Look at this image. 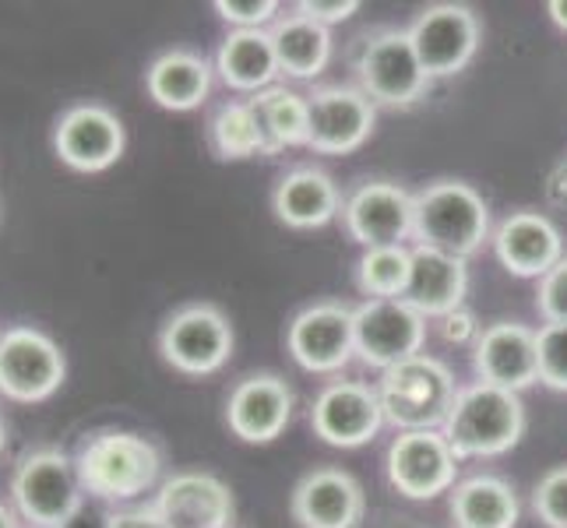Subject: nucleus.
Returning a JSON list of instances; mask_svg holds the SVG:
<instances>
[{
    "instance_id": "f3484780",
    "label": "nucleus",
    "mask_w": 567,
    "mask_h": 528,
    "mask_svg": "<svg viewBox=\"0 0 567 528\" xmlns=\"http://www.w3.org/2000/svg\"><path fill=\"white\" fill-rule=\"evenodd\" d=\"M473 366L480 381L522 395L525 387L539 381L536 331L522 321H497L483 328L473 345Z\"/></svg>"
},
{
    "instance_id": "f704fd0d",
    "label": "nucleus",
    "mask_w": 567,
    "mask_h": 528,
    "mask_svg": "<svg viewBox=\"0 0 567 528\" xmlns=\"http://www.w3.org/2000/svg\"><path fill=\"white\" fill-rule=\"evenodd\" d=\"M360 0H300L297 11L303 18H310V22H318L324 29L339 25V22H349L353 14H360Z\"/></svg>"
},
{
    "instance_id": "4be33fe9",
    "label": "nucleus",
    "mask_w": 567,
    "mask_h": 528,
    "mask_svg": "<svg viewBox=\"0 0 567 528\" xmlns=\"http://www.w3.org/2000/svg\"><path fill=\"white\" fill-rule=\"evenodd\" d=\"M468 292V261L444 253L434 247H413V271H409V286L402 300L430 318H447L462 307Z\"/></svg>"
},
{
    "instance_id": "bb28decb",
    "label": "nucleus",
    "mask_w": 567,
    "mask_h": 528,
    "mask_svg": "<svg viewBox=\"0 0 567 528\" xmlns=\"http://www.w3.org/2000/svg\"><path fill=\"white\" fill-rule=\"evenodd\" d=\"M268 32H271V46H276L279 74L307 82V77H318L328 68L331 29L310 22L300 11H292V14H282Z\"/></svg>"
},
{
    "instance_id": "0eeeda50",
    "label": "nucleus",
    "mask_w": 567,
    "mask_h": 528,
    "mask_svg": "<svg viewBox=\"0 0 567 528\" xmlns=\"http://www.w3.org/2000/svg\"><path fill=\"white\" fill-rule=\"evenodd\" d=\"M233 324L215 303H187L173 310L159 331L163 360L187 377H208L233 356Z\"/></svg>"
},
{
    "instance_id": "9d476101",
    "label": "nucleus",
    "mask_w": 567,
    "mask_h": 528,
    "mask_svg": "<svg viewBox=\"0 0 567 528\" xmlns=\"http://www.w3.org/2000/svg\"><path fill=\"white\" fill-rule=\"evenodd\" d=\"M289 356L307 374H339L357 356V318L353 307L321 300L303 307L286 331Z\"/></svg>"
},
{
    "instance_id": "f257e3e1",
    "label": "nucleus",
    "mask_w": 567,
    "mask_h": 528,
    "mask_svg": "<svg viewBox=\"0 0 567 528\" xmlns=\"http://www.w3.org/2000/svg\"><path fill=\"white\" fill-rule=\"evenodd\" d=\"M82 490L100 504H121L148 494L163 476V452L134 429H95L74 455Z\"/></svg>"
},
{
    "instance_id": "b1692460",
    "label": "nucleus",
    "mask_w": 567,
    "mask_h": 528,
    "mask_svg": "<svg viewBox=\"0 0 567 528\" xmlns=\"http://www.w3.org/2000/svg\"><path fill=\"white\" fill-rule=\"evenodd\" d=\"M145 92L169 113L198 110L212 92V64L194 50H166L145 71Z\"/></svg>"
},
{
    "instance_id": "6ab92c4d",
    "label": "nucleus",
    "mask_w": 567,
    "mask_h": 528,
    "mask_svg": "<svg viewBox=\"0 0 567 528\" xmlns=\"http://www.w3.org/2000/svg\"><path fill=\"white\" fill-rule=\"evenodd\" d=\"M494 253L497 261L518 279H543L564 261V237L554 219L539 211H512L494 229Z\"/></svg>"
},
{
    "instance_id": "ddd939ff",
    "label": "nucleus",
    "mask_w": 567,
    "mask_h": 528,
    "mask_svg": "<svg viewBox=\"0 0 567 528\" xmlns=\"http://www.w3.org/2000/svg\"><path fill=\"white\" fill-rule=\"evenodd\" d=\"M409 39L426 77H452L468 68L480 50V18L465 4H430L409 25Z\"/></svg>"
},
{
    "instance_id": "7c9ffc66",
    "label": "nucleus",
    "mask_w": 567,
    "mask_h": 528,
    "mask_svg": "<svg viewBox=\"0 0 567 528\" xmlns=\"http://www.w3.org/2000/svg\"><path fill=\"white\" fill-rule=\"evenodd\" d=\"M539 384L567 391V324H543L536 331Z\"/></svg>"
},
{
    "instance_id": "20e7f679",
    "label": "nucleus",
    "mask_w": 567,
    "mask_h": 528,
    "mask_svg": "<svg viewBox=\"0 0 567 528\" xmlns=\"http://www.w3.org/2000/svg\"><path fill=\"white\" fill-rule=\"evenodd\" d=\"M378 398L384 408V423L405 429H441L458 398L455 374L437 356H420L391 366L378 381Z\"/></svg>"
},
{
    "instance_id": "1a4fd4ad",
    "label": "nucleus",
    "mask_w": 567,
    "mask_h": 528,
    "mask_svg": "<svg viewBox=\"0 0 567 528\" xmlns=\"http://www.w3.org/2000/svg\"><path fill=\"white\" fill-rule=\"evenodd\" d=\"M388 483L409 500H434L455 490L458 455L441 429H405L388 444Z\"/></svg>"
},
{
    "instance_id": "2eb2a0df",
    "label": "nucleus",
    "mask_w": 567,
    "mask_h": 528,
    "mask_svg": "<svg viewBox=\"0 0 567 528\" xmlns=\"http://www.w3.org/2000/svg\"><path fill=\"white\" fill-rule=\"evenodd\" d=\"M310 106V145L321 155H349L357 152L378 124V106L363 89L324 85L307 95Z\"/></svg>"
},
{
    "instance_id": "f03ea898",
    "label": "nucleus",
    "mask_w": 567,
    "mask_h": 528,
    "mask_svg": "<svg viewBox=\"0 0 567 528\" xmlns=\"http://www.w3.org/2000/svg\"><path fill=\"white\" fill-rule=\"evenodd\" d=\"M441 434L462 458H497L522 441L525 434V405L522 395L497 384L476 381L458 387V398L447 413Z\"/></svg>"
},
{
    "instance_id": "4468645a",
    "label": "nucleus",
    "mask_w": 567,
    "mask_h": 528,
    "mask_svg": "<svg viewBox=\"0 0 567 528\" xmlns=\"http://www.w3.org/2000/svg\"><path fill=\"white\" fill-rule=\"evenodd\" d=\"M413 194L395 180H367L342 205V222L363 250L399 247L413 237Z\"/></svg>"
},
{
    "instance_id": "4c0bfd02",
    "label": "nucleus",
    "mask_w": 567,
    "mask_h": 528,
    "mask_svg": "<svg viewBox=\"0 0 567 528\" xmlns=\"http://www.w3.org/2000/svg\"><path fill=\"white\" fill-rule=\"evenodd\" d=\"M110 518H113V511H103L100 504H82L78 511L64 521V528H110Z\"/></svg>"
},
{
    "instance_id": "37998d69",
    "label": "nucleus",
    "mask_w": 567,
    "mask_h": 528,
    "mask_svg": "<svg viewBox=\"0 0 567 528\" xmlns=\"http://www.w3.org/2000/svg\"><path fill=\"white\" fill-rule=\"evenodd\" d=\"M0 339H4V331H0Z\"/></svg>"
},
{
    "instance_id": "72a5a7b5",
    "label": "nucleus",
    "mask_w": 567,
    "mask_h": 528,
    "mask_svg": "<svg viewBox=\"0 0 567 528\" xmlns=\"http://www.w3.org/2000/svg\"><path fill=\"white\" fill-rule=\"evenodd\" d=\"M536 307L546 324H567V258L539 279Z\"/></svg>"
},
{
    "instance_id": "412c9836",
    "label": "nucleus",
    "mask_w": 567,
    "mask_h": 528,
    "mask_svg": "<svg viewBox=\"0 0 567 528\" xmlns=\"http://www.w3.org/2000/svg\"><path fill=\"white\" fill-rule=\"evenodd\" d=\"M292 518L300 528H357L363 521V486L342 468H315L292 490Z\"/></svg>"
},
{
    "instance_id": "cd10ccee",
    "label": "nucleus",
    "mask_w": 567,
    "mask_h": 528,
    "mask_svg": "<svg viewBox=\"0 0 567 528\" xmlns=\"http://www.w3.org/2000/svg\"><path fill=\"white\" fill-rule=\"evenodd\" d=\"M250 106H254V113H258L268 155H279V152L297 148V145H310L307 95L292 92L286 85H271L258 95H250Z\"/></svg>"
},
{
    "instance_id": "a19ab883",
    "label": "nucleus",
    "mask_w": 567,
    "mask_h": 528,
    "mask_svg": "<svg viewBox=\"0 0 567 528\" xmlns=\"http://www.w3.org/2000/svg\"><path fill=\"white\" fill-rule=\"evenodd\" d=\"M0 528H18V515L11 511V507L0 504Z\"/></svg>"
},
{
    "instance_id": "a211bd4d",
    "label": "nucleus",
    "mask_w": 567,
    "mask_h": 528,
    "mask_svg": "<svg viewBox=\"0 0 567 528\" xmlns=\"http://www.w3.org/2000/svg\"><path fill=\"white\" fill-rule=\"evenodd\" d=\"M152 504L166 528H229L233 521V490L202 468L173 473Z\"/></svg>"
},
{
    "instance_id": "aec40b11",
    "label": "nucleus",
    "mask_w": 567,
    "mask_h": 528,
    "mask_svg": "<svg viewBox=\"0 0 567 528\" xmlns=\"http://www.w3.org/2000/svg\"><path fill=\"white\" fill-rule=\"evenodd\" d=\"M292 420V391L279 374H250L226 398V423L244 444H271Z\"/></svg>"
},
{
    "instance_id": "58836bf2",
    "label": "nucleus",
    "mask_w": 567,
    "mask_h": 528,
    "mask_svg": "<svg viewBox=\"0 0 567 528\" xmlns=\"http://www.w3.org/2000/svg\"><path fill=\"white\" fill-rule=\"evenodd\" d=\"M546 14L554 18V25H557V29L567 32V0H550V4H546Z\"/></svg>"
},
{
    "instance_id": "f8f14e48",
    "label": "nucleus",
    "mask_w": 567,
    "mask_h": 528,
    "mask_svg": "<svg viewBox=\"0 0 567 528\" xmlns=\"http://www.w3.org/2000/svg\"><path fill=\"white\" fill-rule=\"evenodd\" d=\"M357 318V356L374 366L391 370L423 352L426 342V318L405 300H367L353 307Z\"/></svg>"
},
{
    "instance_id": "6e6552de",
    "label": "nucleus",
    "mask_w": 567,
    "mask_h": 528,
    "mask_svg": "<svg viewBox=\"0 0 567 528\" xmlns=\"http://www.w3.org/2000/svg\"><path fill=\"white\" fill-rule=\"evenodd\" d=\"M357 77L374 106H413L430 89L409 29H381L367 35L357 56Z\"/></svg>"
},
{
    "instance_id": "5701e85b",
    "label": "nucleus",
    "mask_w": 567,
    "mask_h": 528,
    "mask_svg": "<svg viewBox=\"0 0 567 528\" xmlns=\"http://www.w3.org/2000/svg\"><path fill=\"white\" fill-rule=\"evenodd\" d=\"M342 205L346 201L339 184L315 166L289 169L276 184V190H271V211H276V219L300 232L336 222L342 215Z\"/></svg>"
},
{
    "instance_id": "393cba45",
    "label": "nucleus",
    "mask_w": 567,
    "mask_h": 528,
    "mask_svg": "<svg viewBox=\"0 0 567 528\" xmlns=\"http://www.w3.org/2000/svg\"><path fill=\"white\" fill-rule=\"evenodd\" d=\"M215 71H219L223 82L237 92L258 95V92L271 89L279 77L271 32L268 29H233L223 39L219 53H215Z\"/></svg>"
},
{
    "instance_id": "dca6fc26",
    "label": "nucleus",
    "mask_w": 567,
    "mask_h": 528,
    "mask_svg": "<svg viewBox=\"0 0 567 528\" xmlns=\"http://www.w3.org/2000/svg\"><path fill=\"white\" fill-rule=\"evenodd\" d=\"M310 426L331 447H363L384 426L378 387L363 381H331L318 391Z\"/></svg>"
},
{
    "instance_id": "39448f33",
    "label": "nucleus",
    "mask_w": 567,
    "mask_h": 528,
    "mask_svg": "<svg viewBox=\"0 0 567 528\" xmlns=\"http://www.w3.org/2000/svg\"><path fill=\"white\" fill-rule=\"evenodd\" d=\"M11 500L14 515L32 528H64V521L85 504L74 458H68L61 447H35L14 468Z\"/></svg>"
},
{
    "instance_id": "7ed1b4c3",
    "label": "nucleus",
    "mask_w": 567,
    "mask_h": 528,
    "mask_svg": "<svg viewBox=\"0 0 567 528\" xmlns=\"http://www.w3.org/2000/svg\"><path fill=\"white\" fill-rule=\"evenodd\" d=\"M413 237L416 247H434L465 258L476 253L491 232V208L483 194L465 180H434L413 194Z\"/></svg>"
},
{
    "instance_id": "c9c22d12",
    "label": "nucleus",
    "mask_w": 567,
    "mask_h": 528,
    "mask_svg": "<svg viewBox=\"0 0 567 528\" xmlns=\"http://www.w3.org/2000/svg\"><path fill=\"white\" fill-rule=\"evenodd\" d=\"M480 324H476V318L468 314L465 307H458V310H452L447 318H441V335L447 339V342H455V345H462V342H473L476 345V339H480Z\"/></svg>"
},
{
    "instance_id": "a878e982",
    "label": "nucleus",
    "mask_w": 567,
    "mask_h": 528,
    "mask_svg": "<svg viewBox=\"0 0 567 528\" xmlns=\"http://www.w3.org/2000/svg\"><path fill=\"white\" fill-rule=\"evenodd\" d=\"M518 494L501 476H468L452 490L455 528H515L518 525Z\"/></svg>"
},
{
    "instance_id": "c756f323",
    "label": "nucleus",
    "mask_w": 567,
    "mask_h": 528,
    "mask_svg": "<svg viewBox=\"0 0 567 528\" xmlns=\"http://www.w3.org/2000/svg\"><path fill=\"white\" fill-rule=\"evenodd\" d=\"M413 271V247H370L357 261V286L367 300H402Z\"/></svg>"
},
{
    "instance_id": "c85d7f7f",
    "label": "nucleus",
    "mask_w": 567,
    "mask_h": 528,
    "mask_svg": "<svg viewBox=\"0 0 567 528\" xmlns=\"http://www.w3.org/2000/svg\"><path fill=\"white\" fill-rule=\"evenodd\" d=\"M208 145L223 163H244L254 159V155H268L258 113H254L250 100H229L212 113Z\"/></svg>"
},
{
    "instance_id": "2f4dec72",
    "label": "nucleus",
    "mask_w": 567,
    "mask_h": 528,
    "mask_svg": "<svg viewBox=\"0 0 567 528\" xmlns=\"http://www.w3.org/2000/svg\"><path fill=\"white\" fill-rule=\"evenodd\" d=\"M533 511L546 528H567V465L550 468L533 490Z\"/></svg>"
},
{
    "instance_id": "473e14b6",
    "label": "nucleus",
    "mask_w": 567,
    "mask_h": 528,
    "mask_svg": "<svg viewBox=\"0 0 567 528\" xmlns=\"http://www.w3.org/2000/svg\"><path fill=\"white\" fill-rule=\"evenodd\" d=\"M223 22L233 29H268L279 22V0H215Z\"/></svg>"
},
{
    "instance_id": "e433bc0d",
    "label": "nucleus",
    "mask_w": 567,
    "mask_h": 528,
    "mask_svg": "<svg viewBox=\"0 0 567 528\" xmlns=\"http://www.w3.org/2000/svg\"><path fill=\"white\" fill-rule=\"evenodd\" d=\"M110 528H166V521L155 511V504L145 507H124V511H113Z\"/></svg>"
},
{
    "instance_id": "9b49d317",
    "label": "nucleus",
    "mask_w": 567,
    "mask_h": 528,
    "mask_svg": "<svg viewBox=\"0 0 567 528\" xmlns=\"http://www.w3.org/2000/svg\"><path fill=\"white\" fill-rule=\"evenodd\" d=\"M127 148L124 121L103 103H78L56 116L53 152L74 173H106Z\"/></svg>"
},
{
    "instance_id": "ea45409f",
    "label": "nucleus",
    "mask_w": 567,
    "mask_h": 528,
    "mask_svg": "<svg viewBox=\"0 0 567 528\" xmlns=\"http://www.w3.org/2000/svg\"><path fill=\"white\" fill-rule=\"evenodd\" d=\"M554 198L557 201H567V159H564V166L554 176Z\"/></svg>"
},
{
    "instance_id": "79ce46f5",
    "label": "nucleus",
    "mask_w": 567,
    "mask_h": 528,
    "mask_svg": "<svg viewBox=\"0 0 567 528\" xmlns=\"http://www.w3.org/2000/svg\"><path fill=\"white\" fill-rule=\"evenodd\" d=\"M4 444H8V429H4V420H0V455H4Z\"/></svg>"
},
{
    "instance_id": "423d86ee",
    "label": "nucleus",
    "mask_w": 567,
    "mask_h": 528,
    "mask_svg": "<svg viewBox=\"0 0 567 528\" xmlns=\"http://www.w3.org/2000/svg\"><path fill=\"white\" fill-rule=\"evenodd\" d=\"M68 381V356L47 331L32 324L4 328L0 339V395L22 405L53 398Z\"/></svg>"
}]
</instances>
